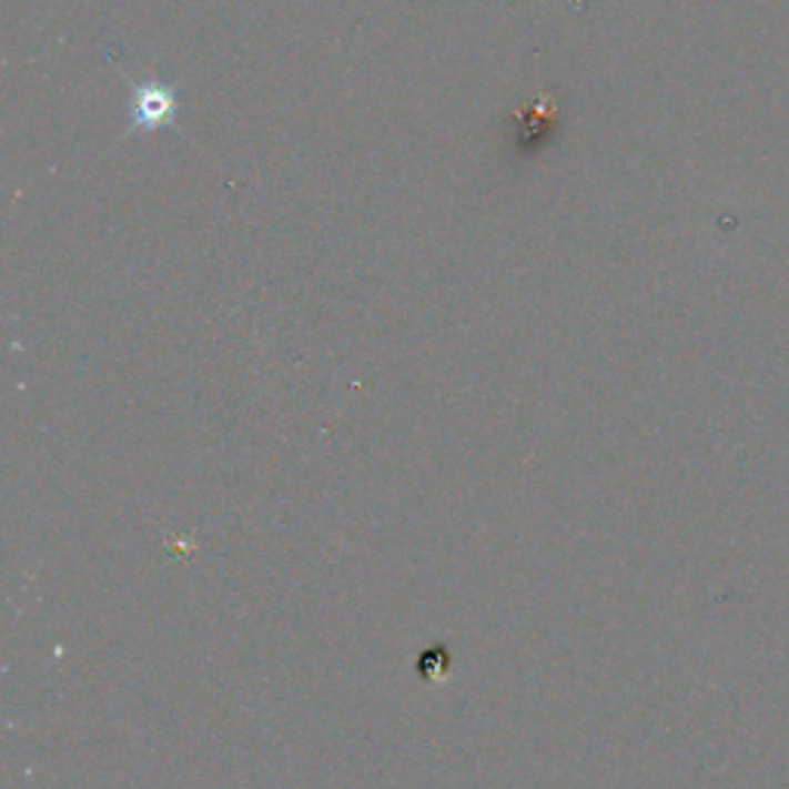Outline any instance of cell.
Returning a JSON list of instances; mask_svg holds the SVG:
<instances>
[{
  "instance_id": "1",
  "label": "cell",
  "mask_w": 789,
  "mask_h": 789,
  "mask_svg": "<svg viewBox=\"0 0 789 789\" xmlns=\"http://www.w3.org/2000/svg\"><path fill=\"white\" fill-rule=\"evenodd\" d=\"M176 111V99L166 93L161 83H142L133 99V124L142 130H154L164 121L173 118Z\"/></svg>"
}]
</instances>
